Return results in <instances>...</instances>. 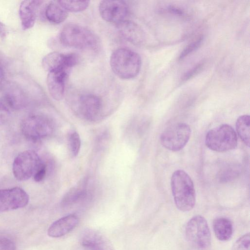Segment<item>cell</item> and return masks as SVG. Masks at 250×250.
Listing matches in <instances>:
<instances>
[{"label":"cell","mask_w":250,"mask_h":250,"mask_svg":"<svg viewBox=\"0 0 250 250\" xmlns=\"http://www.w3.org/2000/svg\"><path fill=\"white\" fill-rule=\"evenodd\" d=\"M171 188L177 208L183 212L191 210L195 204V191L188 174L182 170L174 171L171 178Z\"/></svg>","instance_id":"obj_1"},{"label":"cell","mask_w":250,"mask_h":250,"mask_svg":"<svg viewBox=\"0 0 250 250\" xmlns=\"http://www.w3.org/2000/svg\"><path fill=\"white\" fill-rule=\"evenodd\" d=\"M110 65L114 73L124 80L131 79L139 74L142 65L140 55L134 51L120 48L112 52Z\"/></svg>","instance_id":"obj_2"},{"label":"cell","mask_w":250,"mask_h":250,"mask_svg":"<svg viewBox=\"0 0 250 250\" xmlns=\"http://www.w3.org/2000/svg\"><path fill=\"white\" fill-rule=\"evenodd\" d=\"M98 39L88 29L74 23H68L62 29L59 40L63 46L78 49H94Z\"/></svg>","instance_id":"obj_3"},{"label":"cell","mask_w":250,"mask_h":250,"mask_svg":"<svg viewBox=\"0 0 250 250\" xmlns=\"http://www.w3.org/2000/svg\"><path fill=\"white\" fill-rule=\"evenodd\" d=\"M205 143L210 149L225 152L234 149L237 137L234 129L228 124H223L209 130L207 133Z\"/></svg>","instance_id":"obj_4"},{"label":"cell","mask_w":250,"mask_h":250,"mask_svg":"<svg viewBox=\"0 0 250 250\" xmlns=\"http://www.w3.org/2000/svg\"><path fill=\"white\" fill-rule=\"evenodd\" d=\"M185 235L188 242L194 248L205 250L210 246V230L206 219L201 215H196L188 221Z\"/></svg>","instance_id":"obj_5"},{"label":"cell","mask_w":250,"mask_h":250,"mask_svg":"<svg viewBox=\"0 0 250 250\" xmlns=\"http://www.w3.org/2000/svg\"><path fill=\"white\" fill-rule=\"evenodd\" d=\"M189 126L184 123H178L166 129L160 136L161 144L167 149L177 151L188 142L190 135Z\"/></svg>","instance_id":"obj_6"},{"label":"cell","mask_w":250,"mask_h":250,"mask_svg":"<svg viewBox=\"0 0 250 250\" xmlns=\"http://www.w3.org/2000/svg\"><path fill=\"white\" fill-rule=\"evenodd\" d=\"M42 163L36 151L33 150L22 151L16 156L13 162L14 176L19 181H26L34 176Z\"/></svg>","instance_id":"obj_7"},{"label":"cell","mask_w":250,"mask_h":250,"mask_svg":"<svg viewBox=\"0 0 250 250\" xmlns=\"http://www.w3.org/2000/svg\"><path fill=\"white\" fill-rule=\"evenodd\" d=\"M52 124L46 117L33 115L25 118L21 124L23 135L29 140L37 142L49 135L52 131Z\"/></svg>","instance_id":"obj_8"},{"label":"cell","mask_w":250,"mask_h":250,"mask_svg":"<svg viewBox=\"0 0 250 250\" xmlns=\"http://www.w3.org/2000/svg\"><path fill=\"white\" fill-rule=\"evenodd\" d=\"M78 61L79 59L76 54L53 52L43 58L42 63L43 68L48 73L59 70L70 72Z\"/></svg>","instance_id":"obj_9"},{"label":"cell","mask_w":250,"mask_h":250,"mask_svg":"<svg viewBox=\"0 0 250 250\" xmlns=\"http://www.w3.org/2000/svg\"><path fill=\"white\" fill-rule=\"evenodd\" d=\"M29 200L28 194L21 188L0 189V212L23 208Z\"/></svg>","instance_id":"obj_10"},{"label":"cell","mask_w":250,"mask_h":250,"mask_svg":"<svg viewBox=\"0 0 250 250\" xmlns=\"http://www.w3.org/2000/svg\"><path fill=\"white\" fill-rule=\"evenodd\" d=\"M99 11L103 20L117 24L125 20L128 8L124 1L106 0L100 2Z\"/></svg>","instance_id":"obj_11"},{"label":"cell","mask_w":250,"mask_h":250,"mask_svg":"<svg viewBox=\"0 0 250 250\" xmlns=\"http://www.w3.org/2000/svg\"><path fill=\"white\" fill-rule=\"evenodd\" d=\"M102 106L101 98L93 94H83L78 100L79 112L87 119H95L101 112Z\"/></svg>","instance_id":"obj_12"},{"label":"cell","mask_w":250,"mask_h":250,"mask_svg":"<svg viewBox=\"0 0 250 250\" xmlns=\"http://www.w3.org/2000/svg\"><path fill=\"white\" fill-rule=\"evenodd\" d=\"M69 72L59 70L49 72L47 77V85L51 97L56 100L62 99L65 86Z\"/></svg>","instance_id":"obj_13"},{"label":"cell","mask_w":250,"mask_h":250,"mask_svg":"<svg viewBox=\"0 0 250 250\" xmlns=\"http://www.w3.org/2000/svg\"><path fill=\"white\" fill-rule=\"evenodd\" d=\"M117 27L120 34L128 42L138 45L144 42V32L135 22L125 20L117 24Z\"/></svg>","instance_id":"obj_14"},{"label":"cell","mask_w":250,"mask_h":250,"mask_svg":"<svg viewBox=\"0 0 250 250\" xmlns=\"http://www.w3.org/2000/svg\"><path fill=\"white\" fill-rule=\"evenodd\" d=\"M80 241L82 245L88 250H114L103 235L91 229L83 231Z\"/></svg>","instance_id":"obj_15"},{"label":"cell","mask_w":250,"mask_h":250,"mask_svg":"<svg viewBox=\"0 0 250 250\" xmlns=\"http://www.w3.org/2000/svg\"><path fill=\"white\" fill-rule=\"evenodd\" d=\"M79 221L78 217L74 214L63 216L50 226L47 230L48 235L52 238L62 237L76 228Z\"/></svg>","instance_id":"obj_16"},{"label":"cell","mask_w":250,"mask_h":250,"mask_svg":"<svg viewBox=\"0 0 250 250\" xmlns=\"http://www.w3.org/2000/svg\"><path fill=\"white\" fill-rule=\"evenodd\" d=\"M42 2L39 0H24L21 2L19 12L23 30L29 29L34 26L38 10Z\"/></svg>","instance_id":"obj_17"},{"label":"cell","mask_w":250,"mask_h":250,"mask_svg":"<svg viewBox=\"0 0 250 250\" xmlns=\"http://www.w3.org/2000/svg\"><path fill=\"white\" fill-rule=\"evenodd\" d=\"M214 233L218 239L225 241L229 240L233 233V226L230 220L226 217H218L213 222Z\"/></svg>","instance_id":"obj_18"},{"label":"cell","mask_w":250,"mask_h":250,"mask_svg":"<svg viewBox=\"0 0 250 250\" xmlns=\"http://www.w3.org/2000/svg\"><path fill=\"white\" fill-rule=\"evenodd\" d=\"M10 109H19L25 106L26 98L23 92L17 87H10L2 99Z\"/></svg>","instance_id":"obj_19"},{"label":"cell","mask_w":250,"mask_h":250,"mask_svg":"<svg viewBox=\"0 0 250 250\" xmlns=\"http://www.w3.org/2000/svg\"><path fill=\"white\" fill-rule=\"evenodd\" d=\"M44 15L49 22L59 24L66 19L68 13L57 1H51L45 7Z\"/></svg>","instance_id":"obj_20"},{"label":"cell","mask_w":250,"mask_h":250,"mask_svg":"<svg viewBox=\"0 0 250 250\" xmlns=\"http://www.w3.org/2000/svg\"><path fill=\"white\" fill-rule=\"evenodd\" d=\"M86 196L85 188L84 186L80 185L70 188L63 195L61 202V206L67 208L83 200Z\"/></svg>","instance_id":"obj_21"},{"label":"cell","mask_w":250,"mask_h":250,"mask_svg":"<svg viewBox=\"0 0 250 250\" xmlns=\"http://www.w3.org/2000/svg\"><path fill=\"white\" fill-rule=\"evenodd\" d=\"M236 128L237 133L243 143L250 146V117L249 115L240 116L236 122Z\"/></svg>","instance_id":"obj_22"},{"label":"cell","mask_w":250,"mask_h":250,"mask_svg":"<svg viewBox=\"0 0 250 250\" xmlns=\"http://www.w3.org/2000/svg\"><path fill=\"white\" fill-rule=\"evenodd\" d=\"M66 11L79 12L85 10L89 6L88 0H58Z\"/></svg>","instance_id":"obj_23"},{"label":"cell","mask_w":250,"mask_h":250,"mask_svg":"<svg viewBox=\"0 0 250 250\" xmlns=\"http://www.w3.org/2000/svg\"><path fill=\"white\" fill-rule=\"evenodd\" d=\"M81 139L76 131L71 132L68 137V145L71 154L73 157L78 155L81 147Z\"/></svg>","instance_id":"obj_24"},{"label":"cell","mask_w":250,"mask_h":250,"mask_svg":"<svg viewBox=\"0 0 250 250\" xmlns=\"http://www.w3.org/2000/svg\"><path fill=\"white\" fill-rule=\"evenodd\" d=\"M250 235L246 233L238 238L234 243L231 250H250Z\"/></svg>","instance_id":"obj_25"},{"label":"cell","mask_w":250,"mask_h":250,"mask_svg":"<svg viewBox=\"0 0 250 250\" xmlns=\"http://www.w3.org/2000/svg\"><path fill=\"white\" fill-rule=\"evenodd\" d=\"M203 37H200L196 41H194L189 44L182 52L179 56V59L180 60L183 59L191 53L196 50L201 45Z\"/></svg>","instance_id":"obj_26"},{"label":"cell","mask_w":250,"mask_h":250,"mask_svg":"<svg viewBox=\"0 0 250 250\" xmlns=\"http://www.w3.org/2000/svg\"><path fill=\"white\" fill-rule=\"evenodd\" d=\"M10 109L3 99L0 100V125H4L9 120Z\"/></svg>","instance_id":"obj_27"},{"label":"cell","mask_w":250,"mask_h":250,"mask_svg":"<svg viewBox=\"0 0 250 250\" xmlns=\"http://www.w3.org/2000/svg\"><path fill=\"white\" fill-rule=\"evenodd\" d=\"M0 250H17L15 241L10 237L0 236Z\"/></svg>","instance_id":"obj_28"},{"label":"cell","mask_w":250,"mask_h":250,"mask_svg":"<svg viewBox=\"0 0 250 250\" xmlns=\"http://www.w3.org/2000/svg\"><path fill=\"white\" fill-rule=\"evenodd\" d=\"M239 173V169L235 167H229L224 170L221 174V179L222 181L227 182L236 177Z\"/></svg>","instance_id":"obj_29"},{"label":"cell","mask_w":250,"mask_h":250,"mask_svg":"<svg viewBox=\"0 0 250 250\" xmlns=\"http://www.w3.org/2000/svg\"><path fill=\"white\" fill-rule=\"evenodd\" d=\"M46 173V166L42 162L33 176L35 181L37 182L42 181L44 178Z\"/></svg>","instance_id":"obj_30"},{"label":"cell","mask_w":250,"mask_h":250,"mask_svg":"<svg viewBox=\"0 0 250 250\" xmlns=\"http://www.w3.org/2000/svg\"><path fill=\"white\" fill-rule=\"evenodd\" d=\"M202 64H199L187 72L183 77L184 80H187L194 75L201 67Z\"/></svg>","instance_id":"obj_31"},{"label":"cell","mask_w":250,"mask_h":250,"mask_svg":"<svg viewBox=\"0 0 250 250\" xmlns=\"http://www.w3.org/2000/svg\"><path fill=\"white\" fill-rule=\"evenodd\" d=\"M168 9L170 13L174 15L181 16L183 14V11L180 9L174 6H170Z\"/></svg>","instance_id":"obj_32"},{"label":"cell","mask_w":250,"mask_h":250,"mask_svg":"<svg viewBox=\"0 0 250 250\" xmlns=\"http://www.w3.org/2000/svg\"><path fill=\"white\" fill-rule=\"evenodd\" d=\"M7 35V29L2 22H0V37L4 38Z\"/></svg>","instance_id":"obj_33"},{"label":"cell","mask_w":250,"mask_h":250,"mask_svg":"<svg viewBox=\"0 0 250 250\" xmlns=\"http://www.w3.org/2000/svg\"><path fill=\"white\" fill-rule=\"evenodd\" d=\"M4 80V73L2 69L0 67V85L2 84Z\"/></svg>","instance_id":"obj_34"}]
</instances>
